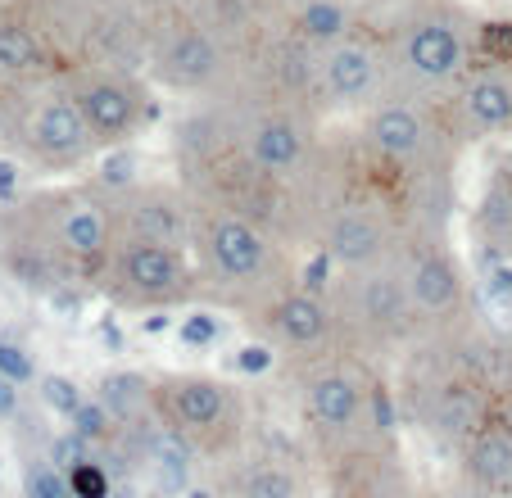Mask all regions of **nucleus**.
Masks as SVG:
<instances>
[{
  "label": "nucleus",
  "mask_w": 512,
  "mask_h": 498,
  "mask_svg": "<svg viewBox=\"0 0 512 498\" xmlns=\"http://www.w3.org/2000/svg\"><path fill=\"white\" fill-rule=\"evenodd\" d=\"M114 240L105 186L91 177L78 186H55L28 200H10L0 218V268L41 295H55V290L96 295Z\"/></svg>",
  "instance_id": "f257e3e1"
},
{
  "label": "nucleus",
  "mask_w": 512,
  "mask_h": 498,
  "mask_svg": "<svg viewBox=\"0 0 512 498\" xmlns=\"http://www.w3.org/2000/svg\"><path fill=\"white\" fill-rule=\"evenodd\" d=\"M494 345H499V326L481 317L463 336L417 340L395 363L399 417L445 458L463 449L467 435L490 417L499 399Z\"/></svg>",
  "instance_id": "f03ea898"
},
{
  "label": "nucleus",
  "mask_w": 512,
  "mask_h": 498,
  "mask_svg": "<svg viewBox=\"0 0 512 498\" xmlns=\"http://www.w3.org/2000/svg\"><path fill=\"white\" fill-rule=\"evenodd\" d=\"M277 372L290 385L295 426H300V440L309 444L318 467L327 458H336L340 449L358 444L363 435L404 426L395 399V376L340 345L327 349V354L281 363Z\"/></svg>",
  "instance_id": "7ed1b4c3"
},
{
  "label": "nucleus",
  "mask_w": 512,
  "mask_h": 498,
  "mask_svg": "<svg viewBox=\"0 0 512 498\" xmlns=\"http://www.w3.org/2000/svg\"><path fill=\"white\" fill-rule=\"evenodd\" d=\"M191 259L200 272V304H218L236 322L300 281V249L286 236L213 204H195Z\"/></svg>",
  "instance_id": "20e7f679"
},
{
  "label": "nucleus",
  "mask_w": 512,
  "mask_h": 498,
  "mask_svg": "<svg viewBox=\"0 0 512 498\" xmlns=\"http://www.w3.org/2000/svg\"><path fill=\"white\" fill-rule=\"evenodd\" d=\"M481 10L467 0H368V19L386 41L390 91L449 96L481 59Z\"/></svg>",
  "instance_id": "39448f33"
},
{
  "label": "nucleus",
  "mask_w": 512,
  "mask_h": 498,
  "mask_svg": "<svg viewBox=\"0 0 512 498\" xmlns=\"http://www.w3.org/2000/svg\"><path fill=\"white\" fill-rule=\"evenodd\" d=\"M150 412L168 440L204 467L241 453L259 426L250 394L213 372L150 376Z\"/></svg>",
  "instance_id": "423d86ee"
},
{
  "label": "nucleus",
  "mask_w": 512,
  "mask_h": 498,
  "mask_svg": "<svg viewBox=\"0 0 512 498\" xmlns=\"http://www.w3.org/2000/svg\"><path fill=\"white\" fill-rule=\"evenodd\" d=\"M145 14H150V28H145V77L159 91H168L182 105H200V100L227 96L241 82V55L186 0L155 5Z\"/></svg>",
  "instance_id": "0eeeda50"
},
{
  "label": "nucleus",
  "mask_w": 512,
  "mask_h": 498,
  "mask_svg": "<svg viewBox=\"0 0 512 498\" xmlns=\"http://www.w3.org/2000/svg\"><path fill=\"white\" fill-rule=\"evenodd\" d=\"M218 118L232 132V141L259 163L263 173H272L277 182H300L304 168L313 163L327 132V118L313 105L272 91L263 82H236L227 96L213 100Z\"/></svg>",
  "instance_id": "6e6552de"
},
{
  "label": "nucleus",
  "mask_w": 512,
  "mask_h": 498,
  "mask_svg": "<svg viewBox=\"0 0 512 498\" xmlns=\"http://www.w3.org/2000/svg\"><path fill=\"white\" fill-rule=\"evenodd\" d=\"M336 345L368 363L395 372V363L417 345V317L408 304L395 259L377 268H336L327 286Z\"/></svg>",
  "instance_id": "1a4fd4ad"
},
{
  "label": "nucleus",
  "mask_w": 512,
  "mask_h": 498,
  "mask_svg": "<svg viewBox=\"0 0 512 498\" xmlns=\"http://www.w3.org/2000/svg\"><path fill=\"white\" fill-rule=\"evenodd\" d=\"M395 268L404 277L408 304L417 317V340H449L472 331L485 317L476 272L454 245V227H417L404 231L395 249Z\"/></svg>",
  "instance_id": "9d476101"
},
{
  "label": "nucleus",
  "mask_w": 512,
  "mask_h": 498,
  "mask_svg": "<svg viewBox=\"0 0 512 498\" xmlns=\"http://www.w3.org/2000/svg\"><path fill=\"white\" fill-rule=\"evenodd\" d=\"M41 32L59 59V77L68 68L118 64L145 68V14L141 0H32Z\"/></svg>",
  "instance_id": "9b49d317"
},
{
  "label": "nucleus",
  "mask_w": 512,
  "mask_h": 498,
  "mask_svg": "<svg viewBox=\"0 0 512 498\" xmlns=\"http://www.w3.org/2000/svg\"><path fill=\"white\" fill-rule=\"evenodd\" d=\"M404 173H458V163L472 145L449 118L445 96H417V91H386L368 114L349 118Z\"/></svg>",
  "instance_id": "f8f14e48"
},
{
  "label": "nucleus",
  "mask_w": 512,
  "mask_h": 498,
  "mask_svg": "<svg viewBox=\"0 0 512 498\" xmlns=\"http://www.w3.org/2000/svg\"><path fill=\"white\" fill-rule=\"evenodd\" d=\"M0 127L10 136L14 159H23L28 168H37L46 177H73L105 159L96 132L87 127L82 109L73 105V96H68L59 77L23 91Z\"/></svg>",
  "instance_id": "ddd939ff"
},
{
  "label": "nucleus",
  "mask_w": 512,
  "mask_h": 498,
  "mask_svg": "<svg viewBox=\"0 0 512 498\" xmlns=\"http://www.w3.org/2000/svg\"><path fill=\"white\" fill-rule=\"evenodd\" d=\"M96 295L123 313H177L200 304V272L191 249L145 245V240H114L109 268L100 272Z\"/></svg>",
  "instance_id": "4468645a"
},
{
  "label": "nucleus",
  "mask_w": 512,
  "mask_h": 498,
  "mask_svg": "<svg viewBox=\"0 0 512 498\" xmlns=\"http://www.w3.org/2000/svg\"><path fill=\"white\" fill-rule=\"evenodd\" d=\"M213 498H318L322 471L300 435L254 426L250 444L209 467Z\"/></svg>",
  "instance_id": "2eb2a0df"
},
{
  "label": "nucleus",
  "mask_w": 512,
  "mask_h": 498,
  "mask_svg": "<svg viewBox=\"0 0 512 498\" xmlns=\"http://www.w3.org/2000/svg\"><path fill=\"white\" fill-rule=\"evenodd\" d=\"M59 82L68 87V96L82 109V118L96 132L105 154L136 145L159 123V100H155L159 87L145 77V68L91 64V68H68Z\"/></svg>",
  "instance_id": "dca6fc26"
},
{
  "label": "nucleus",
  "mask_w": 512,
  "mask_h": 498,
  "mask_svg": "<svg viewBox=\"0 0 512 498\" xmlns=\"http://www.w3.org/2000/svg\"><path fill=\"white\" fill-rule=\"evenodd\" d=\"M390 91V55L386 41L372 28L318 46V114L327 123H349L368 114Z\"/></svg>",
  "instance_id": "f3484780"
},
{
  "label": "nucleus",
  "mask_w": 512,
  "mask_h": 498,
  "mask_svg": "<svg viewBox=\"0 0 512 498\" xmlns=\"http://www.w3.org/2000/svg\"><path fill=\"white\" fill-rule=\"evenodd\" d=\"M100 182V177H96ZM109 200L118 240H145V245L191 249L195 231V195L177 177H141L132 182H100Z\"/></svg>",
  "instance_id": "a211bd4d"
},
{
  "label": "nucleus",
  "mask_w": 512,
  "mask_h": 498,
  "mask_svg": "<svg viewBox=\"0 0 512 498\" xmlns=\"http://www.w3.org/2000/svg\"><path fill=\"white\" fill-rule=\"evenodd\" d=\"M241 326L250 331V340H263V345L277 349L281 363L336 349V322H331L327 290H313V286H304V281L281 290L272 304H263L259 313L245 317Z\"/></svg>",
  "instance_id": "6ab92c4d"
},
{
  "label": "nucleus",
  "mask_w": 512,
  "mask_h": 498,
  "mask_svg": "<svg viewBox=\"0 0 512 498\" xmlns=\"http://www.w3.org/2000/svg\"><path fill=\"white\" fill-rule=\"evenodd\" d=\"M318 471H322V485H327V498H408L413 494V476H408L399 431L363 435L358 444L327 458Z\"/></svg>",
  "instance_id": "aec40b11"
},
{
  "label": "nucleus",
  "mask_w": 512,
  "mask_h": 498,
  "mask_svg": "<svg viewBox=\"0 0 512 498\" xmlns=\"http://www.w3.org/2000/svg\"><path fill=\"white\" fill-rule=\"evenodd\" d=\"M59 77V59L41 32L32 0H0V123L23 91Z\"/></svg>",
  "instance_id": "412c9836"
},
{
  "label": "nucleus",
  "mask_w": 512,
  "mask_h": 498,
  "mask_svg": "<svg viewBox=\"0 0 512 498\" xmlns=\"http://www.w3.org/2000/svg\"><path fill=\"white\" fill-rule=\"evenodd\" d=\"M445 105L467 145L512 141V64L476 59L472 73L445 96Z\"/></svg>",
  "instance_id": "4be33fe9"
},
{
  "label": "nucleus",
  "mask_w": 512,
  "mask_h": 498,
  "mask_svg": "<svg viewBox=\"0 0 512 498\" xmlns=\"http://www.w3.org/2000/svg\"><path fill=\"white\" fill-rule=\"evenodd\" d=\"M454 494L463 498H512V417L494 403L490 417L454 453Z\"/></svg>",
  "instance_id": "5701e85b"
},
{
  "label": "nucleus",
  "mask_w": 512,
  "mask_h": 498,
  "mask_svg": "<svg viewBox=\"0 0 512 498\" xmlns=\"http://www.w3.org/2000/svg\"><path fill=\"white\" fill-rule=\"evenodd\" d=\"M472 249H490L512 259V141H499V154L485 168V182L467 213Z\"/></svg>",
  "instance_id": "b1692460"
},
{
  "label": "nucleus",
  "mask_w": 512,
  "mask_h": 498,
  "mask_svg": "<svg viewBox=\"0 0 512 498\" xmlns=\"http://www.w3.org/2000/svg\"><path fill=\"white\" fill-rule=\"evenodd\" d=\"M368 19V0H304L295 10H286L290 32H300L313 46H331V41L349 37Z\"/></svg>",
  "instance_id": "393cba45"
},
{
  "label": "nucleus",
  "mask_w": 512,
  "mask_h": 498,
  "mask_svg": "<svg viewBox=\"0 0 512 498\" xmlns=\"http://www.w3.org/2000/svg\"><path fill=\"white\" fill-rule=\"evenodd\" d=\"M96 399H100V408L114 417L118 431L141 422V417H150V381H145L141 372H109L105 381H100Z\"/></svg>",
  "instance_id": "a878e982"
},
{
  "label": "nucleus",
  "mask_w": 512,
  "mask_h": 498,
  "mask_svg": "<svg viewBox=\"0 0 512 498\" xmlns=\"http://www.w3.org/2000/svg\"><path fill=\"white\" fill-rule=\"evenodd\" d=\"M177 340H182L186 349H213L218 340H223V317L209 313V308H186L182 317H177Z\"/></svg>",
  "instance_id": "bb28decb"
},
{
  "label": "nucleus",
  "mask_w": 512,
  "mask_h": 498,
  "mask_svg": "<svg viewBox=\"0 0 512 498\" xmlns=\"http://www.w3.org/2000/svg\"><path fill=\"white\" fill-rule=\"evenodd\" d=\"M64 476H68L73 498H109V494H114V476H109V467L100 458H91V453L73 462Z\"/></svg>",
  "instance_id": "cd10ccee"
},
{
  "label": "nucleus",
  "mask_w": 512,
  "mask_h": 498,
  "mask_svg": "<svg viewBox=\"0 0 512 498\" xmlns=\"http://www.w3.org/2000/svg\"><path fill=\"white\" fill-rule=\"evenodd\" d=\"M41 399H46L50 408L59 412V417H68V422H73V412H78L82 403H87V399H82L78 385L68 381V376H55V372L41 376Z\"/></svg>",
  "instance_id": "c85d7f7f"
},
{
  "label": "nucleus",
  "mask_w": 512,
  "mask_h": 498,
  "mask_svg": "<svg viewBox=\"0 0 512 498\" xmlns=\"http://www.w3.org/2000/svg\"><path fill=\"white\" fill-rule=\"evenodd\" d=\"M277 367H281L277 349L263 345V340H245L241 354H236V372L241 376H268V372H277Z\"/></svg>",
  "instance_id": "c756f323"
},
{
  "label": "nucleus",
  "mask_w": 512,
  "mask_h": 498,
  "mask_svg": "<svg viewBox=\"0 0 512 498\" xmlns=\"http://www.w3.org/2000/svg\"><path fill=\"white\" fill-rule=\"evenodd\" d=\"M0 376L14 385H28V381H37V363H32V354L19 349L14 340H0Z\"/></svg>",
  "instance_id": "7c9ffc66"
},
{
  "label": "nucleus",
  "mask_w": 512,
  "mask_h": 498,
  "mask_svg": "<svg viewBox=\"0 0 512 498\" xmlns=\"http://www.w3.org/2000/svg\"><path fill=\"white\" fill-rule=\"evenodd\" d=\"M28 498H73V489H68V476L37 462V467H28Z\"/></svg>",
  "instance_id": "2f4dec72"
},
{
  "label": "nucleus",
  "mask_w": 512,
  "mask_h": 498,
  "mask_svg": "<svg viewBox=\"0 0 512 498\" xmlns=\"http://www.w3.org/2000/svg\"><path fill=\"white\" fill-rule=\"evenodd\" d=\"M14 412H19V385L0 376V417H14Z\"/></svg>",
  "instance_id": "473e14b6"
},
{
  "label": "nucleus",
  "mask_w": 512,
  "mask_h": 498,
  "mask_svg": "<svg viewBox=\"0 0 512 498\" xmlns=\"http://www.w3.org/2000/svg\"><path fill=\"white\" fill-rule=\"evenodd\" d=\"M14 159H0V200L10 204V200H19V191H14Z\"/></svg>",
  "instance_id": "72a5a7b5"
},
{
  "label": "nucleus",
  "mask_w": 512,
  "mask_h": 498,
  "mask_svg": "<svg viewBox=\"0 0 512 498\" xmlns=\"http://www.w3.org/2000/svg\"><path fill=\"white\" fill-rule=\"evenodd\" d=\"M100 336H105V349H123V336H118V326L105 317V326H100Z\"/></svg>",
  "instance_id": "f704fd0d"
},
{
  "label": "nucleus",
  "mask_w": 512,
  "mask_h": 498,
  "mask_svg": "<svg viewBox=\"0 0 512 498\" xmlns=\"http://www.w3.org/2000/svg\"><path fill=\"white\" fill-rule=\"evenodd\" d=\"M182 498H213L209 480H204V485H186V489H182Z\"/></svg>",
  "instance_id": "c9c22d12"
},
{
  "label": "nucleus",
  "mask_w": 512,
  "mask_h": 498,
  "mask_svg": "<svg viewBox=\"0 0 512 498\" xmlns=\"http://www.w3.org/2000/svg\"><path fill=\"white\" fill-rule=\"evenodd\" d=\"M268 5H272L277 14H286V10H295V5H304V0H268Z\"/></svg>",
  "instance_id": "e433bc0d"
},
{
  "label": "nucleus",
  "mask_w": 512,
  "mask_h": 498,
  "mask_svg": "<svg viewBox=\"0 0 512 498\" xmlns=\"http://www.w3.org/2000/svg\"><path fill=\"white\" fill-rule=\"evenodd\" d=\"M408 498H458V494H454V489H445V494H422V489H413Z\"/></svg>",
  "instance_id": "4c0bfd02"
},
{
  "label": "nucleus",
  "mask_w": 512,
  "mask_h": 498,
  "mask_svg": "<svg viewBox=\"0 0 512 498\" xmlns=\"http://www.w3.org/2000/svg\"><path fill=\"white\" fill-rule=\"evenodd\" d=\"M141 498H168V494H141Z\"/></svg>",
  "instance_id": "58836bf2"
}]
</instances>
